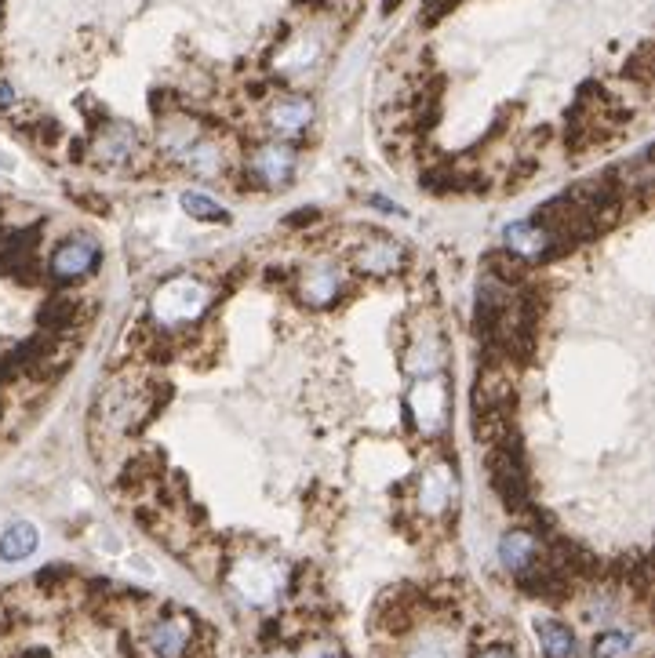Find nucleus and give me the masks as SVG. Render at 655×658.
<instances>
[{
  "mask_svg": "<svg viewBox=\"0 0 655 658\" xmlns=\"http://www.w3.org/2000/svg\"><path fill=\"white\" fill-rule=\"evenodd\" d=\"M550 244H554V237L535 219L510 222L503 230V248L514 251L517 259H543V255H550Z\"/></svg>",
  "mask_w": 655,
  "mask_h": 658,
  "instance_id": "obj_9",
  "label": "nucleus"
},
{
  "mask_svg": "<svg viewBox=\"0 0 655 658\" xmlns=\"http://www.w3.org/2000/svg\"><path fill=\"white\" fill-rule=\"evenodd\" d=\"M37 542H41L37 528H33L30 520H19V524H11V528L4 531V535H0V560H8V564H15V560L33 557V549H37Z\"/></svg>",
  "mask_w": 655,
  "mask_h": 658,
  "instance_id": "obj_18",
  "label": "nucleus"
},
{
  "mask_svg": "<svg viewBox=\"0 0 655 658\" xmlns=\"http://www.w3.org/2000/svg\"><path fill=\"white\" fill-rule=\"evenodd\" d=\"M488 273H492L495 280H521V273H524V262L517 259L514 251H503V255H492L488 259Z\"/></svg>",
  "mask_w": 655,
  "mask_h": 658,
  "instance_id": "obj_21",
  "label": "nucleus"
},
{
  "mask_svg": "<svg viewBox=\"0 0 655 658\" xmlns=\"http://www.w3.org/2000/svg\"><path fill=\"white\" fill-rule=\"evenodd\" d=\"M310 120H313V102L299 99V95L273 102V110H270V128L277 131V135H303V131L310 128Z\"/></svg>",
  "mask_w": 655,
  "mask_h": 658,
  "instance_id": "obj_13",
  "label": "nucleus"
},
{
  "mask_svg": "<svg viewBox=\"0 0 655 658\" xmlns=\"http://www.w3.org/2000/svg\"><path fill=\"white\" fill-rule=\"evenodd\" d=\"M230 586L241 593V600L262 608V604H270V600L284 589V564L281 560L244 557L241 564H233Z\"/></svg>",
  "mask_w": 655,
  "mask_h": 658,
  "instance_id": "obj_2",
  "label": "nucleus"
},
{
  "mask_svg": "<svg viewBox=\"0 0 655 658\" xmlns=\"http://www.w3.org/2000/svg\"><path fill=\"white\" fill-rule=\"evenodd\" d=\"M11 375H15V371H11V368H8V360L0 357V382H8V379H11Z\"/></svg>",
  "mask_w": 655,
  "mask_h": 658,
  "instance_id": "obj_25",
  "label": "nucleus"
},
{
  "mask_svg": "<svg viewBox=\"0 0 655 658\" xmlns=\"http://www.w3.org/2000/svg\"><path fill=\"white\" fill-rule=\"evenodd\" d=\"M455 473L448 462H437V466H430L423 473V480H419V509L423 513H444V509L455 502Z\"/></svg>",
  "mask_w": 655,
  "mask_h": 658,
  "instance_id": "obj_8",
  "label": "nucleus"
},
{
  "mask_svg": "<svg viewBox=\"0 0 655 658\" xmlns=\"http://www.w3.org/2000/svg\"><path fill=\"white\" fill-rule=\"evenodd\" d=\"M15 99H19V95H15V88H11L8 80H0V110H11V106H15Z\"/></svg>",
  "mask_w": 655,
  "mask_h": 658,
  "instance_id": "obj_23",
  "label": "nucleus"
},
{
  "mask_svg": "<svg viewBox=\"0 0 655 658\" xmlns=\"http://www.w3.org/2000/svg\"><path fill=\"white\" fill-rule=\"evenodd\" d=\"M182 164L193 171V175H201V179H212V175H219L222 171V153L215 142L208 139H190L186 146L179 150Z\"/></svg>",
  "mask_w": 655,
  "mask_h": 658,
  "instance_id": "obj_17",
  "label": "nucleus"
},
{
  "mask_svg": "<svg viewBox=\"0 0 655 658\" xmlns=\"http://www.w3.org/2000/svg\"><path fill=\"white\" fill-rule=\"evenodd\" d=\"M343 291V270L335 262H317L303 273V299L310 306H328Z\"/></svg>",
  "mask_w": 655,
  "mask_h": 658,
  "instance_id": "obj_11",
  "label": "nucleus"
},
{
  "mask_svg": "<svg viewBox=\"0 0 655 658\" xmlns=\"http://www.w3.org/2000/svg\"><path fill=\"white\" fill-rule=\"evenodd\" d=\"M543 546L535 539L532 531H506L503 539H499V560H503L506 571H514V575H528L535 568V560H539Z\"/></svg>",
  "mask_w": 655,
  "mask_h": 658,
  "instance_id": "obj_10",
  "label": "nucleus"
},
{
  "mask_svg": "<svg viewBox=\"0 0 655 658\" xmlns=\"http://www.w3.org/2000/svg\"><path fill=\"white\" fill-rule=\"evenodd\" d=\"M408 408L415 415V426L423 429L426 437H434V433H441L444 415H448V393H444V386L437 379H423L412 389Z\"/></svg>",
  "mask_w": 655,
  "mask_h": 658,
  "instance_id": "obj_6",
  "label": "nucleus"
},
{
  "mask_svg": "<svg viewBox=\"0 0 655 658\" xmlns=\"http://www.w3.org/2000/svg\"><path fill=\"white\" fill-rule=\"evenodd\" d=\"M353 266L368 277H386V273H397L404 266V248L397 240H368L361 248L353 251Z\"/></svg>",
  "mask_w": 655,
  "mask_h": 658,
  "instance_id": "obj_7",
  "label": "nucleus"
},
{
  "mask_svg": "<svg viewBox=\"0 0 655 658\" xmlns=\"http://www.w3.org/2000/svg\"><path fill=\"white\" fill-rule=\"evenodd\" d=\"M397 4H401V0H383V11H393Z\"/></svg>",
  "mask_w": 655,
  "mask_h": 658,
  "instance_id": "obj_26",
  "label": "nucleus"
},
{
  "mask_svg": "<svg viewBox=\"0 0 655 658\" xmlns=\"http://www.w3.org/2000/svg\"><path fill=\"white\" fill-rule=\"evenodd\" d=\"M135 146H139V135H135L131 124H110L95 139V157L106 160V164H124L135 153Z\"/></svg>",
  "mask_w": 655,
  "mask_h": 658,
  "instance_id": "obj_14",
  "label": "nucleus"
},
{
  "mask_svg": "<svg viewBox=\"0 0 655 658\" xmlns=\"http://www.w3.org/2000/svg\"><path fill=\"white\" fill-rule=\"evenodd\" d=\"M81 324V299H66V295H55V299L44 302L41 310V328L48 335H70L73 328Z\"/></svg>",
  "mask_w": 655,
  "mask_h": 658,
  "instance_id": "obj_15",
  "label": "nucleus"
},
{
  "mask_svg": "<svg viewBox=\"0 0 655 658\" xmlns=\"http://www.w3.org/2000/svg\"><path fill=\"white\" fill-rule=\"evenodd\" d=\"M408 658H455V648L444 637H437V633H426V637L408 651Z\"/></svg>",
  "mask_w": 655,
  "mask_h": 658,
  "instance_id": "obj_22",
  "label": "nucleus"
},
{
  "mask_svg": "<svg viewBox=\"0 0 655 658\" xmlns=\"http://www.w3.org/2000/svg\"><path fill=\"white\" fill-rule=\"evenodd\" d=\"M634 648V633L626 629H605L594 640V658H626V651Z\"/></svg>",
  "mask_w": 655,
  "mask_h": 658,
  "instance_id": "obj_20",
  "label": "nucleus"
},
{
  "mask_svg": "<svg viewBox=\"0 0 655 658\" xmlns=\"http://www.w3.org/2000/svg\"><path fill=\"white\" fill-rule=\"evenodd\" d=\"M441 364H444V346L434 331H423V335L415 339V346L404 353V368H408V375H415V379H430L434 371H441Z\"/></svg>",
  "mask_w": 655,
  "mask_h": 658,
  "instance_id": "obj_12",
  "label": "nucleus"
},
{
  "mask_svg": "<svg viewBox=\"0 0 655 658\" xmlns=\"http://www.w3.org/2000/svg\"><path fill=\"white\" fill-rule=\"evenodd\" d=\"M193 644V622L182 615H168V619L150 622V629L142 633L139 651L146 658H182Z\"/></svg>",
  "mask_w": 655,
  "mask_h": 658,
  "instance_id": "obj_4",
  "label": "nucleus"
},
{
  "mask_svg": "<svg viewBox=\"0 0 655 658\" xmlns=\"http://www.w3.org/2000/svg\"><path fill=\"white\" fill-rule=\"evenodd\" d=\"M474 658H514L506 648H484L481 655H474Z\"/></svg>",
  "mask_w": 655,
  "mask_h": 658,
  "instance_id": "obj_24",
  "label": "nucleus"
},
{
  "mask_svg": "<svg viewBox=\"0 0 655 658\" xmlns=\"http://www.w3.org/2000/svg\"><path fill=\"white\" fill-rule=\"evenodd\" d=\"M182 211L197 222H230V211L204 193H182Z\"/></svg>",
  "mask_w": 655,
  "mask_h": 658,
  "instance_id": "obj_19",
  "label": "nucleus"
},
{
  "mask_svg": "<svg viewBox=\"0 0 655 658\" xmlns=\"http://www.w3.org/2000/svg\"><path fill=\"white\" fill-rule=\"evenodd\" d=\"M95 266H99V244L91 237H81V233L59 240V248L51 251V259H48L51 280H59V284L88 277Z\"/></svg>",
  "mask_w": 655,
  "mask_h": 658,
  "instance_id": "obj_3",
  "label": "nucleus"
},
{
  "mask_svg": "<svg viewBox=\"0 0 655 658\" xmlns=\"http://www.w3.org/2000/svg\"><path fill=\"white\" fill-rule=\"evenodd\" d=\"M535 637H539V651L543 658H575V633L557 619L535 622Z\"/></svg>",
  "mask_w": 655,
  "mask_h": 658,
  "instance_id": "obj_16",
  "label": "nucleus"
},
{
  "mask_svg": "<svg viewBox=\"0 0 655 658\" xmlns=\"http://www.w3.org/2000/svg\"><path fill=\"white\" fill-rule=\"evenodd\" d=\"M295 164H299V157H295L292 146H284V142H266V146H259V150L252 153V160H248V175L259 182L262 190H281V186L292 182Z\"/></svg>",
  "mask_w": 655,
  "mask_h": 658,
  "instance_id": "obj_5",
  "label": "nucleus"
},
{
  "mask_svg": "<svg viewBox=\"0 0 655 658\" xmlns=\"http://www.w3.org/2000/svg\"><path fill=\"white\" fill-rule=\"evenodd\" d=\"M208 302H212V291H208L204 280L172 277V280H164L161 288L153 291V320H157L164 331L190 328L193 320L204 317Z\"/></svg>",
  "mask_w": 655,
  "mask_h": 658,
  "instance_id": "obj_1",
  "label": "nucleus"
}]
</instances>
